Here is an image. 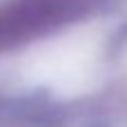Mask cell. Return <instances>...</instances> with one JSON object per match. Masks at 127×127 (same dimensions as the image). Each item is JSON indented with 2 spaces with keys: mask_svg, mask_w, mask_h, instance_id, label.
Segmentation results:
<instances>
[{
  "mask_svg": "<svg viewBox=\"0 0 127 127\" xmlns=\"http://www.w3.org/2000/svg\"><path fill=\"white\" fill-rule=\"evenodd\" d=\"M98 0H9L0 7V51L85 18Z\"/></svg>",
  "mask_w": 127,
  "mask_h": 127,
  "instance_id": "1",
  "label": "cell"
}]
</instances>
